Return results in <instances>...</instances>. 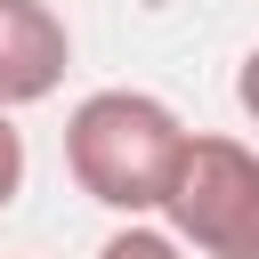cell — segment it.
<instances>
[{"label": "cell", "mask_w": 259, "mask_h": 259, "mask_svg": "<svg viewBox=\"0 0 259 259\" xmlns=\"http://www.w3.org/2000/svg\"><path fill=\"white\" fill-rule=\"evenodd\" d=\"M186 146V121L146 89H89L65 113V170L97 210L146 219L170 186V162Z\"/></svg>", "instance_id": "cell-1"}, {"label": "cell", "mask_w": 259, "mask_h": 259, "mask_svg": "<svg viewBox=\"0 0 259 259\" xmlns=\"http://www.w3.org/2000/svg\"><path fill=\"white\" fill-rule=\"evenodd\" d=\"M154 210L194 259H259V154L227 130H186Z\"/></svg>", "instance_id": "cell-2"}, {"label": "cell", "mask_w": 259, "mask_h": 259, "mask_svg": "<svg viewBox=\"0 0 259 259\" xmlns=\"http://www.w3.org/2000/svg\"><path fill=\"white\" fill-rule=\"evenodd\" d=\"M73 65V24L49 8V0H0V105H40L57 97Z\"/></svg>", "instance_id": "cell-3"}, {"label": "cell", "mask_w": 259, "mask_h": 259, "mask_svg": "<svg viewBox=\"0 0 259 259\" xmlns=\"http://www.w3.org/2000/svg\"><path fill=\"white\" fill-rule=\"evenodd\" d=\"M97 259H186V243H178L170 227H146V219H130V227H113V235L97 243Z\"/></svg>", "instance_id": "cell-4"}, {"label": "cell", "mask_w": 259, "mask_h": 259, "mask_svg": "<svg viewBox=\"0 0 259 259\" xmlns=\"http://www.w3.org/2000/svg\"><path fill=\"white\" fill-rule=\"evenodd\" d=\"M24 170H32V154H24V130L8 121V105H0V210L24 194Z\"/></svg>", "instance_id": "cell-5"}, {"label": "cell", "mask_w": 259, "mask_h": 259, "mask_svg": "<svg viewBox=\"0 0 259 259\" xmlns=\"http://www.w3.org/2000/svg\"><path fill=\"white\" fill-rule=\"evenodd\" d=\"M235 105L259 121V49H251V57H243V73H235Z\"/></svg>", "instance_id": "cell-6"}]
</instances>
